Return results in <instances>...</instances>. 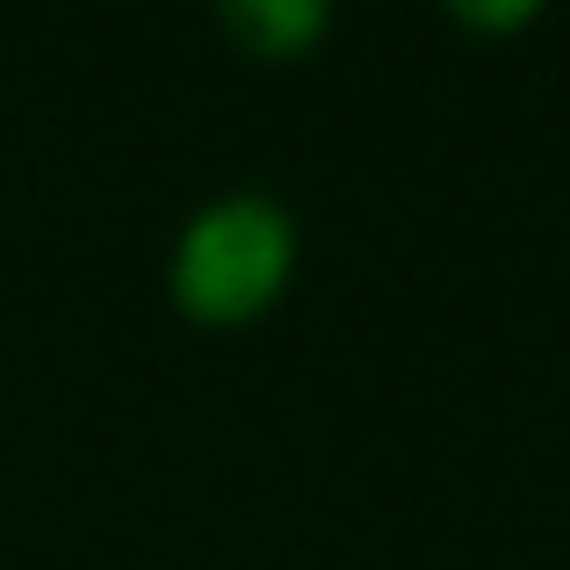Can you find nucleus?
Here are the masks:
<instances>
[{
	"label": "nucleus",
	"mask_w": 570,
	"mask_h": 570,
	"mask_svg": "<svg viewBox=\"0 0 570 570\" xmlns=\"http://www.w3.org/2000/svg\"><path fill=\"white\" fill-rule=\"evenodd\" d=\"M462 22H528L534 14V0H520V8H455Z\"/></svg>",
	"instance_id": "3"
},
{
	"label": "nucleus",
	"mask_w": 570,
	"mask_h": 570,
	"mask_svg": "<svg viewBox=\"0 0 570 570\" xmlns=\"http://www.w3.org/2000/svg\"><path fill=\"white\" fill-rule=\"evenodd\" d=\"M304 224L275 188H217L181 217L167 246V296L195 325H246L289 296Z\"/></svg>",
	"instance_id": "1"
},
{
	"label": "nucleus",
	"mask_w": 570,
	"mask_h": 570,
	"mask_svg": "<svg viewBox=\"0 0 570 570\" xmlns=\"http://www.w3.org/2000/svg\"><path fill=\"white\" fill-rule=\"evenodd\" d=\"M217 29L246 58H304L333 29V8H318V0H224Z\"/></svg>",
	"instance_id": "2"
}]
</instances>
